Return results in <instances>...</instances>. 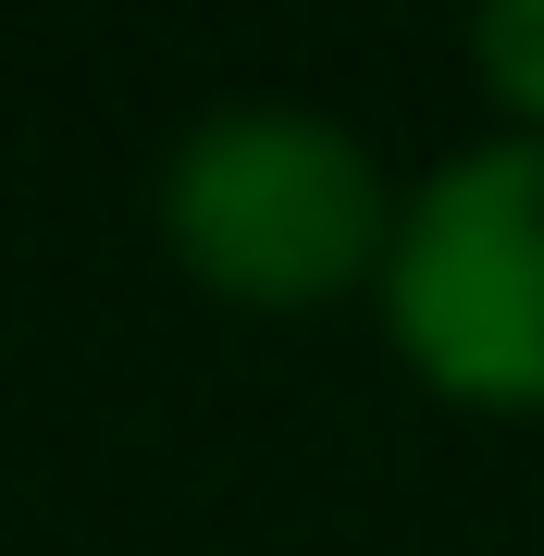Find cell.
Wrapping results in <instances>:
<instances>
[{
  "label": "cell",
  "instance_id": "6da1fadb",
  "mask_svg": "<svg viewBox=\"0 0 544 556\" xmlns=\"http://www.w3.org/2000/svg\"><path fill=\"white\" fill-rule=\"evenodd\" d=\"M162 248L236 309H322L396 248V199L346 124L236 100L162 161Z\"/></svg>",
  "mask_w": 544,
  "mask_h": 556
},
{
  "label": "cell",
  "instance_id": "7a4b0ae2",
  "mask_svg": "<svg viewBox=\"0 0 544 556\" xmlns=\"http://www.w3.org/2000/svg\"><path fill=\"white\" fill-rule=\"evenodd\" d=\"M383 321L458 408H544V137L445 161L396 211Z\"/></svg>",
  "mask_w": 544,
  "mask_h": 556
},
{
  "label": "cell",
  "instance_id": "3957f363",
  "mask_svg": "<svg viewBox=\"0 0 544 556\" xmlns=\"http://www.w3.org/2000/svg\"><path fill=\"white\" fill-rule=\"evenodd\" d=\"M470 62H483L495 100L532 112V137H544V0H495V13L470 25Z\"/></svg>",
  "mask_w": 544,
  "mask_h": 556
}]
</instances>
